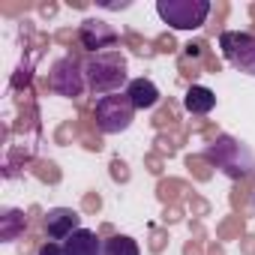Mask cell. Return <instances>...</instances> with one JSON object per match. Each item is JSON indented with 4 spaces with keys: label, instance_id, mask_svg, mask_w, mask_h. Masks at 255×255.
Instances as JSON below:
<instances>
[{
    "label": "cell",
    "instance_id": "cell-1",
    "mask_svg": "<svg viewBox=\"0 0 255 255\" xmlns=\"http://www.w3.org/2000/svg\"><path fill=\"white\" fill-rule=\"evenodd\" d=\"M204 159L210 165H216L231 180H252L255 177V153L231 135H219L213 144H207Z\"/></svg>",
    "mask_w": 255,
    "mask_h": 255
},
{
    "label": "cell",
    "instance_id": "cell-2",
    "mask_svg": "<svg viewBox=\"0 0 255 255\" xmlns=\"http://www.w3.org/2000/svg\"><path fill=\"white\" fill-rule=\"evenodd\" d=\"M84 75H87V87L96 96L123 93L126 84H129V75H126V57L123 54H93L84 63Z\"/></svg>",
    "mask_w": 255,
    "mask_h": 255
},
{
    "label": "cell",
    "instance_id": "cell-3",
    "mask_svg": "<svg viewBox=\"0 0 255 255\" xmlns=\"http://www.w3.org/2000/svg\"><path fill=\"white\" fill-rule=\"evenodd\" d=\"M210 9V0H156V15L174 30H198Z\"/></svg>",
    "mask_w": 255,
    "mask_h": 255
},
{
    "label": "cell",
    "instance_id": "cell-4",
    "mask_svg": "<svg viewBox=\"0 0 255 255\" xmlns=\"http://www.w3.org/2000/svg\"><path fill=\"white\" fill-rule=\"evenodd\" d=\"M93 117H96V126L99 132L105 135H117V132H126L135 120V105L129 102L126 93H111V96H99L96 99V108H93Z\"/></svg>",
    "mask_w": 255,
    "mask_h": 255
},
{
    "label": "cell",
    "instance_id": "cell-5",
    "mask_svg": "<svg viewBox=\"0 0 255 255\" xmlns=\"http://www.w3.org/2000/svg\"><path fill=\"white\" fill-rule=\"evenodd\" d=\"M219 48L222 57L237 69L255 78V33L249 30H225L219 33Z\"/></svg>",
    "mask_w": 255,
    "mask_h": 255
},
{
    "label": "cell",
    "instance_id": "cell-6",
    "mask_svg": "<svg viewBox=\"0 0 255 255\" xmlns=\"http://www.w3.org/2000/svg\"><path fill=\"white\" fill-rule=\"evenodd\" d=\"M48 87H51L57 96H66V99L81 96L84 87H87L84 63L75 60V57H60V60H54V66H51V72H48Z\"/></svg>",
    "mask_w": 255,
    "mask_h": 255
},
{
    "label": "cell",
    "instance_id": "cell-7",
    "mask_svg": "<svg viewBox=\"0 0 255 255\" xmlns=\"http://www.w3.org/2000/svg\"><path fill=\"white\" fill-rule=\"evenodd\" d=\"M78 42L87 51L105 54V48H114L117 45V30L108 21H102V18H84L78 24Z\"/></svg>",
    "mask_w": 255,
    "mask_h": 255
},
{
    "label": "cell",
    "instance_id": "cell-8",
    "mask_svg": "<svg viewBox=\"0 0 255 255\" xmlns=\"http://www.w3.org/2000/svg\"><path fill=\"white\" fill-rule=\"evenodd\" d=\"M42 225H45L48 240H66V237H72L78 228H84V225H81V216H78L72 207H51V210L45 213Z\"/></svg>",
    "mask_w": 255,
    "mask_h": 255
},
{
    "label": "cell",
    "instance_id": "cell-9",
    "mask_svg": "<svg viewBox=\"0 0 255 255\" xmlns=\"http://www.w3.org/2000/svg\"><path fill=\"white\" fill-rule=\"evenodd\" d=\"M123 93L129 96V102L135 105V111L156 108V105H159V99H162V93H159V87H156V81H153V78H129V84H126V90H123Z\"/></svg>",
    "mask_w": 255,
    "mask_h": 255
},
{
    "label": "cell",
    "instance_id": "cell-10",
    "mask_svg": "<svg viewBox=\"0 0 255 255\" xmlns=\"http://www.w3.org/2000/svg\"><path fill=\"white\" fill-rule=\"evenodd\" d=\"M102 240L96 237V231L90 228H78L72 237L63 240V252L66 255H102Z\"/></svg>",
    "mask_w": 255,
    "mask_h": 255
},
{
    "label": "cell",
    "instance_id": "cell-11",
    "mask_svg": "<svg viewBox=\"0 0 255 255\" xmlns=\"http://www.w3.org/2000/svg\"><path fill=\"white\" fill-rule=\"evenodd\" d=\"M183 108L189 114H195V117H204V114H210L216 108V93L210 87H204V84H192L183 93Z\"/></svg>",
    "mask_w": 255,
    "mask_h": 255
},
{
    "label": "cell",
    "instance_id": "cell-12",
    "mask_svg": "<svg viewBox=\"0 0 255 255\" xmlns=\"http://www.w3.org/2000/svg\"><path fill=\"white\" fill-rule=\"evenodd\" d=\"M24 228H27V216L21 210H3V216H0V240L12 243L24 234Z\"/></svg>",
    "mask_w": 255,
    "mask_h": 255
},
{
    "label": "cell",
    "instance_id": "cell-13",
    "mask_svg": "<svg viewBox=\"0 0 255 255\" xmlns=\"http://www.w3.org/2000/svg\"><path fill=\"white\" fill-rule=\"evenodd\" d=\"M102 255H141L138 252V243L132 237H126V234H114L105 240L102 246Z\"/></svg>",
    "mask_w": 255,
    "mask_h": 255
},
{
    "label": "cell",
    "instance_id": "cell-14",
    "mask_svg": "<svg viewBox=\"0 0 255 255\" xmlns=\"http://www.w3.org/2000/svg\"><path fill=\"white\" fill-rule=\"evenodd\" d=\"M36 255H66V252H63V243L48 240V243H42V246H39V252H36Z\"/></svg>",
    "mask_w": 255,
    "mask_h": 255
},
{
    "label": "cell",
    "instance_id": "cell-15",
    "mask_svg": "<svg viewBox=\"0 0 255 255\" xmlns=\"http://www.w3.org/2000/svg\"><path fill=\"white\" fill-rule=\"evenodd\" d=\"M252 207H255V192H252Z\"/></svg>",
    "mask_w": 255,
    "mask_h": 255
}]
</instances>
